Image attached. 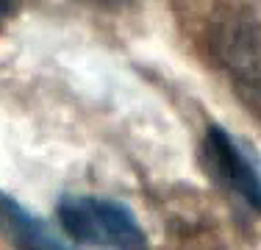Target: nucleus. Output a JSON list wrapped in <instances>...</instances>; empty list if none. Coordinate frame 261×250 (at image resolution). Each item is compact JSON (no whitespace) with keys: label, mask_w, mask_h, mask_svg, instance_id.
<instances>
[{"label":"nucleus","mask_w":261,"mask_h":250,"mask_svg":"<svg viewBox=\"0 0 261 250\" xmlns=\"http://www.w3.org/2000/svg\"><path fill=\"white\" fill-rule=\"evenodd\" d=\"M217 53L250 106L261 109V22L242 17L217 34Z\"/></svg>","instance_id":"7ed1b4c3"},{"label":"nucleus","mask_w":261,"mask_h":250,"mask_svg":"<svg viewBox=\"0 0 261 250\" xmlns=\"http://www.w3.org/2000/svg\"><path fill=\"white\" fill-rule=\"evenodd\" d=\"M0 231L17 250H78L61 231L22 206L0 186Z\"/></svg>","instance_id":"20e7f679"},{"label":"nucleus","mask_w":261,"mask_h":250,"mask_svg":"<svg viewBox=\"0 0 261 250\" xmlns=\"http://www.w3.org/2000/svg\"><path fill=\"white\" fill-rule=\"evenodd\" d=\"M6 6H9V0H0V14L6 11Z\"/></svg>","instance_id":"423d86ee"},{"label":"nucleus","mask_w":261,"mask_h":250,"mask_svg":"<svg viewBox=\"0 0 261 250\" xmlns=\"http://www.w3.org/2000/svg\"><path fill=\"white\" fill-rule=\"evenodd\" d=\"M56 220L61 234L78 247L100 250H150L145 225L134 209L106 195L70 192L56 203Z\"/></svg>","instance_id":"f257e3e1"},{"label":"nucleus","mask_w":261,"mask_h":250,"mask_svg":"<svg viewBox=\"0 0 261 250\" xmlns=\"http://www.w3.org/2000/svg\"><path fill=\"white\" fill-rule=\"evenodd\" d=\"M200 164L217 186L261 217V156L225 125H208L200 142Z\"/></svg>","instance_id":"f03ea898"},{"label":"nucleus","mask_w":261,"mask_h":250,"mask_svg":"<svg viewBox=\"0 0 261 250\" xmlns=\"http://www.w3.org/2000/svg\"><path fill=\"white\" fill-rule=\"evenodd\" d=\"M95 3H103V6H134V3H142V0H95Z\"/></svg>","instance_id":"39448f33"}]
</instances>
